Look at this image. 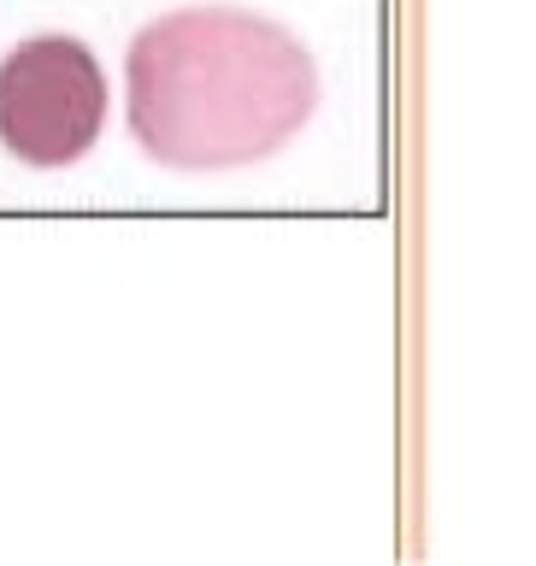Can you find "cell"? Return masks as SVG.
I'll use <instances>...</instances> for the list:
<instances>
[{
	"label": "cell",
	"mask_w": 536,
	"mask_h": 566,
	"mask_svg": "<svg viewBox=\"0 0 536 566\" xmlns=\"http://www.w3.org/2000/svg\"><path fill=\"white\" fill-rule=\"evenodd\" d=\"M318 71L301 35L242 7L154 18L124 60V118L136 148L171 171L260 166L307 130Z\"/></svg>",
	"instance_id": "1"
},
{
	"label": "cell",
	"mask_w": 536,
	"mask_h": 566,
	"mask_svg": "<svg viewBox=\"0 0 536 566\" xmlns=\"http://www.w3.org/2000/svg\"><path fill=\"white\" fill-rule=\"evenodd\" d=\"M113 83L77 35H30L0 60V148L60 171L101 142Z\"/></svg>",
	"instance_id": "2"
}]
</instances>
